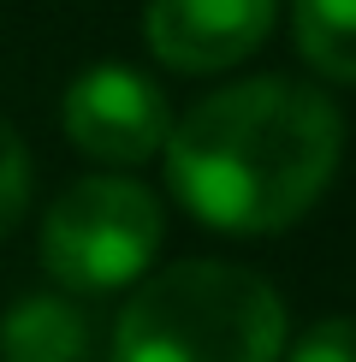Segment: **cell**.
<instances>
[{
  "mask_svg": "<svg viewBox=\"0 0 356 362\" xmlns=\"http://www.w3.org/2000/svg\"><path fill=\"white\" fill-rule=\"evenodd\" d=\"M285 303L232 262H178L143 279L113 327V362H279Z\"/></svg>",
  "mask_w": 356,
  "mask_h": 362,
  "instance_id": "cell-2",
  "label": "cell"
},
{
  "mask_svg": "<svg viewBox=\"0 0 356 362\" xmlns=\"http://www.w3.org/2000/svg\"><path fill=\"white\" fill-rule=\"evenodd\" d=\"M24 208H30V148L0 119V238L24 220Z\"/></svg>",
  "mask_w": 356,
  "mask_h": 362,
  "instance_id": "cell-8",
  "label": "cell"
},
{
  "mask_svg": "<svg viewBox=\"0 0 356 362\" xmlns=\"http://www.w3.org/2000/svg\"><path fill=\"white\" fill-rule=\"evenodd\" d=\"M291 362H356V321H315L291 344Z\"/></svg>",
  "mask_w": 356,
  "mask_h": 362,
  "instance_id": "cell-9",
  "label": "cell"
},
{
  "mask_svg": "<svg viewBox=\"0 0 356 362\" xmlns=\"http://www.w3.org/2000/svg\"><path fill=\"white\" fill-rule=\"evenodd\" d=\"M160 202L131 178H83L42 220V267L66 291H119L160 250Z\"/></svg>",
  "mask_w": 356,
  "mask_h": 362,
  "instance_id": "cell-3",
  "label": "cell"
},
{
  "mask_svg": "<svg viewBox=\"0 0 356 362\" xmlns=\"http://www.w3.org/2000/svg\"><path fill=\"white\" fill-rule=\"evenodd\" d=\"M172 131V107L143 71L101 59L89 66L78 83L66 89V137L83 148L89 160L107 167H143L148 155L167 148Z\"/></svg>",
  "mask_w": 356,
  "mask_h": 362,
  "instance_id": "cell-4",
  "label": "cell"
},
{
  "mask_svg": "<svg viewBox=\"0 0 356 362\" xmlns=\"http://www.w3.org/2000/svg\"><path fill=\"white\" fill-rule=\"evenodd\" d=\"M89 315L71 297H24L0 321V362H83Z\"/></svg>",
  "mask_w": 356,
  "mask_h": 362,
  "instance_id": "cell-6",
  "label": "cell"
},
{
  "mask_svg": "<svg viewBox=\"0 0 356 362\" xmlns=\"http://www.w3.org/2000/svg\"><path fill=\"white\" fill-rule=\"evenodd\" d=\"M345 119L309 83L249 78L196 101L167 131V185L214 232H285L338 173Z\"/></svg>",
  "mask_w": 356,
  "mask_h": 362,
  "instance_id": "cell-1",
  "label": "cell"
},
{
  "mask_svg": "<svg viewBox=\"0 0 356 362\" xmlns=\"http://www.w3.org/2000/svg\"><path fill=\"white\" fill-rule=\"evenodd\" d=\"M279 18V0H148V48L160 66L208 78L249 59Z\"/></svg>",
  "mask_w": 356,
  "mask_h": 362,
  "instance_id": "cell-5",
  "label": "cell"
},
{
  "mask_svg": "<svg viewBox=\"0 0 356 362\" xmlns=\"http://www.w3.org/2000/svg\"><path fill=\"white\" fill-rule=\"evenodd\" d=\"M303 59L333 83H356V0H291Z\"/></svg>",
  "mask_w": 356,
  "mask_h": 362,
  "instance_id": "cell-7",
  "label": "cell"
}]
</instances>
